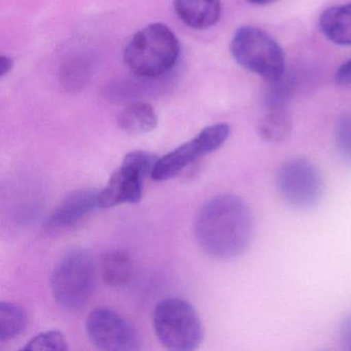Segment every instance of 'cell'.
Returning a JSON list of instances; mask_svg holds the SVG:
<instances>
[{
  "instance_id": "obj_14",
  "label": "cell",
  "mask_w": 351,
  "mask_h": 351,
  "mask_svg": "<svg viewBox=\"0 0 351 351\" xmlns=\"http://www.w3.org/2000/svg\"><path fill=\"white\" fill-rule=\"evenodd\" d=\"M100 272L106 285L112 287H122L128 285L132 279L134 266L126 252L112 250L102 256Z\"/></svg>"
},
{
  "instance_id": "obj_7",
  "label": "cell",
  "mask_w": 351,
  "mask_h": 351,
  "mask_svg": "<svg viewBox=\"0 0 351 351\" xmlns=\"http://www.w3.org/2000/svg\"><path fill=\"white\" fill-rule=\"evenodd\" d=\"M231 128L225 123L206 127L188 143L159 158L154 167L152 178L157 182L174 178L197 160L223 147L229 138Z\"/></svg>"
},
{
  "instance_id": "obj_8",
  "label": "cell",
  "mask_w": 351,
  "mask_h": 351,
  "mask_svg": "<svg viewBox=\"0 0 351 351\" xmlns=\"http://www.w3.org/2000/svg\"><path fill=\"white\" fill-rule=\"evenodd\" d=\"M276 186L281 198L295 208H309L324 195V180L312 162L302 158L285 162L279 168Z\"/></svg>"
},
{
  "instance_id": "obj_11",
  "label": "cell",
  "mask_w": 351,
  "mask_h": 351,
  "mask_svg": "<svg viewBox=\"0 0 351 351\" xmlns=\"http://www.w3.org/2000/svg\"><path fill=\"white\" fill-rule=\"evenodd\" d=\"M174 9L180 20L193 29L213 27L221 14V0H174Z\"/></svg>"
},
{
  "instance_id": "obj_15",
  "label": "cell",
  "mask_w": 351,
  "mask_h": 351,
  "mask_svg": "<svg viewBox=\"0 0 351 351\" xmlns=\"http://www.w3.org/2000/svg\"><path fill=\"white\" fill-rule=\"evenodd\" d=\"M258 135L268 143H281L289 137L291 120L285 106H268L265 116L258 123Z\"/></svg>"
},
{
  "instance_id": "obj_5",
  "label": "cell",
  "mask_w": 351,
  "mask_h": 351,
  "mask_svg": "<svg viewBox=\"0 0 351 351\" xmlns=\"http://www.w3.org/2000/svg\"><path fill=\"white\" fill-rule=\"evenodd\" d=\"M230 49L236 62L250 73L274 83L282 79L285 69L282 49L260 28H239L234 34Z\"/></svg>"
},
{
  "instance_id": "obj_20",
  "label": "cell",
  "mask_w": 351,
  "mask_h": 351,
  "mask_svg": "<svg viewBox=\"0 0 351 351\" xmlns=\"http://www.w3.org/2000/svg\"><path fill=\"white\" fill-rule=\"evenodd\" d=\"M336 82L343 87H351V59L339 67L336 73Z\"/></svg>"
},
{
  "instance_id": "obj_2",
  "label": "cell",
  "mask_w": 351,
  "mask_h": 351,
  "mask_svg": "<svg viewBox=\"0 0 351 351\" xmlns=\"http://www.w3.org/2000/svg\"><path fill=\"white\" fill-rule=\"evenodd\" d=\"M180 42L170 28L149 24L127 45L124 61L137 77L156 79L171 71L180 56Z\"/></svg>"
},
{
  "instance_id": "obj_17",
  "label": "cell",
  "mask_w": 351,
  "mask_h": 351,
  "mask_svg": "<svg viewBox=\"0 0 351 351\" xmlns=\"http://www.w3.org/2000/svg\"><path fill=\"white\" fill-rule=\"evenodd\" d=\"M69 349L64 335L59 330H47L34 337L22 350L40 351L55 350L65 351Z\"/></svg>"
},
{
  "instance_id": "obj_6",
  "label": "cell",
  "mask_w": 351,
  "mask_h": 351,
  "mask_svg": "<svg viewBox=\"0 0 351 351\" xmlns=\"http://www.w3.org/2000/svg\"><path fill=\"white\" fill-rule=\"evenodd\" d=\"M159 158L145 151L129 153L122 166L112 174L104 190L99 191L100 208H110L125 203H137L143 192V180L153 173Z\"/></svg>"
},
{
  "instance_id": "obj_1",
  "label": "cell",
  "mask_w": 351,
  "mask_h": 351,
  "mask_svg": "<svg viewBox=\"0 0 351 351\" xmlns=\"http://www.w3.org/2000/svg\"><path fill=\"white\" fill-rule=\"evenodd\" d=\"M195 237L208 256L229 260L245 252L254 235L250 207L235 195H219L197 213Z\"/></svg>"
},
{
  "instance_id": "obj_13",
  "label": "cell",
  "mask_w": 351,
  "mask_h": 351,
  "mask_svg": "<svg viewBox=\"0 0 351 351\" xmlns=\"http://www.w3.org/2000/svg\"><path fill=\"white\" fill-rule=\"evenodd\" d=\"M118 124L128 134H145L158 126V117L151 104L134 102L121 112Z\"/></svg>"
},
{
  "instance_id": "obj_9",
  "label": "cell",
  "mask_w": 351,
  "mask_h": 351,
  "mask_svg": "<svg viewBox=\"0 0 351 351\" xmlns=\"http://www.w3.org/2000/svg\"><path fill=\"white\" fill-rule=\"evenodd\" d=\"M91 342L101 350L134 351L141 347V336L132 324L110 308L100 307L86 322Z\"/></svg>"
},
{
  "instance_id": "obj_18",
  "label": "cell",
  "mask_w": 351,
  "mask_h": 351,
  "mask_svg": "<svg viewBox=\"0 0 351 351\" xmlns=\"http://www.w3.org/2000/svg\"><path fill=\"white\" fill-rule=\"evenodd\" d=\"M335 145L343 161L351 165V112L343 114L337 122Z\"/></svg>"
},
{
  "instance_id": "obj_4",
  "label": "cell",
  "mask_w": 351,
  "mask_h": 351,
  "mask_svg": "<svg viewBox=\"0 0 351 351\" xmlns=\"http://www.w3.org/2000/svg\"><path fill=\"white\" fill-rule=\"evenodd\" d=\"M154 328L160 343L170 350H195L204 337L196 310L180 298H169L158 304L154 312Z\"/></svg>"
},
{
  "instance_id": "obj_22",
  "label": "cell",
  "mask_w": 351,
  "mask_h": 351,
  "mask_svg": "<svg viewBox=\"0 0 351 351\" xmlns=\"http://www.w3.org/2000/svg\"><path fill=\"white\" fill-rule=\"evenodd\" d=\"M247 1L252 3V5H269V3H273L275 0H247Z\"/></svg>"
},
{
  "instance_id": "obj_3",
  "label": "cell",
  "mask_w": 351,
  "mask_h": 351,
  "mask_svg": "<svg viewBox=\"0 0 351 351\" xmlns=\"http://www.w3.org/2000/svg\"><path fill=\"white\" fill-rule=\"evenodd\" d=\"M51 289L55 301L67 310L85 307L95 289V262L86 248L65 252L53 271Z\"/></svg>"
},
{
  "instance_id": "obj_21",
  "label": "cell",
  "mask_w": 351,
  "mask_h": 351,
  "mask_svg": "<svg viewBox=\"0 0 351 351\" xmlns=\"http://www.w3.org/2000/svg\"><path fill=\"white\" fill-rule=\"evenodd\" d=\"M13 66V59L5 56V55L0 57V75H1V77H5L12 71Z\"/></svg>"
},
{
  "instance_id": "obj_10",
  "label": "cell",
  "mask_w": 351,
  "mask_h": 351,
  "mask_svg": "<svg viewBox=\"0 0 351 351\" xmlns=\"http://www.w3.org/2000/svg\"><path fill=\"white\" fill-rule=\"evenodd\" d=\"M100 208L99 191L82 189L65 197L45 221V229L59 231L73 227L77 221Z\"/></svg>"
},
{
  "instance_id": "obj_12",
  "label": "cell",
  "mask_w": 351,
  "mask_h": 351,
  "mask_svg": "<svg viewBox=\"0 0 351 351\" xmlns=\"http://www.w3.org/2000/svg\"><path fill=\"white\" fill-rule=\"evenodd\" d=\"M318 24L328 40L339 46H351V3L326 10Z\"/></svg>"
},
{
  "instance_id": "obj_16",
  "label": "cell",
  "mask_w": 351,
  "mask_h": 351,
  "mask_svg": "<svg viewBox=\"0 0 351 351\" xmlns=\"http://www.w3.org/2000/svg\"><path fill=\"white\" fill-rule=\"evenodd\" d=\"M27 326V315L23 308L3 302L0 305V341L11 340L19 336Z\"/></svg>"
},
{
  "instance_id": "obj_19",
  "label": "cell",
  "mask_w": 351,
  "mask_h": 351,
  "mask_svg": "<svg viewBox=\"0 0 351 351\" xmlns=\"http://www.w3.org/2000/svg\"><path fill=\"white\" fill-rule=\"evenodd\" d=\"M339 341L343 349L351 351V315L347 316L339 328Z\"/></svg>"
}]
</instances>
